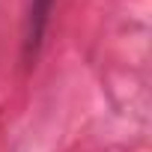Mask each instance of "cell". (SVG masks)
<instances>
[]
</instances>
